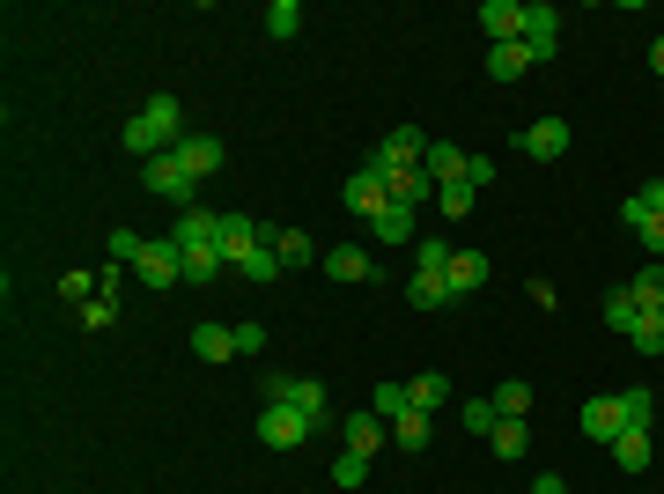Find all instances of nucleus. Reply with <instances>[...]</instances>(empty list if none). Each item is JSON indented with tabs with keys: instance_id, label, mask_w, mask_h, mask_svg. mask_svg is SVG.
<instances>
[{
	"instance_id": "obj_32",
	"label": "nucleus",
	"mask_w": 664,
	"mask_h": 494,
	"mask_svg": "<svg viewBox=\"0 0 664 494\" xmlns=\"http://www.w3.org/2000/svg\"><path fill=\"white\" fill-rule=\"evenodd\" d=\"M436 206H443V214H451V222H465V214H473V206H480V192L465 185V178H457V185H436Z\"/></svg>"
},
{
	"instance_id": "obj_35",
	"label": "nucleus",
	"mask_w": 664,
	"mask_h": 494,
	"mask_svg": "<svg viewBox=\"0 0 664 494\" xmlns=\"http://www.w3.org/2000/svg\"><path fill=\"white\" fill-rule=\"evenodd\" d=\"M621 406H627V429H650L657 399H650V384H627V392H621Z\"/></svg>"
},
{
	"instance_id": "obj_19",
	"label": "nucleus",
	"mask_w": 664,
	"mask_h": 494,
	"mask_svg": "<svg viewBox=\"0 0 664 494\" xmlns=\"http://www.w3.org/2000/svg\"><path fill=\"white\" fill-rule=\"evenodd\" d=\"M170 236H178V244H222V214H208V206H185Z\"/></svg>"
},
{
	"instance_id": "obj_41",
	"label": "nucleus",
	"mask_w": 664,
	"mask_h": 494,
	"mask_svg": "<svg viewBox=\"0 0 664 494\" xmlns=\"http://www.w3.org/2000/svg\"><path fill=\"white\" fill-rule=\"evenodd\" d=\"M465 185L487 200V185H495V155H465Z\"/></svg>"
},
{
	"instance_id": "obj_27",
	"label": "nucleus",
	"mask_w": 664,
	"mask_h": 494,
	"mask_svg": "<svg viewBox=\"0 0 664 494\" xmlns=\"http://www.w3.org/2000/svg\"><path fill=\"white\" fill-rule=\"evenodd\" d=\"M635 317H643V310H635V295H627V281H621V289H605V325L621 332V340L635 332Z\"/></svg>"
},
{
	"instance_id": "obj_4",
	"label": "nucleus",
	"mask_w": 664,
	"mask_h": 494,
	"mask_svg": "<svg viewBox=\"0 0 664 494\" xmlns=\"http://www.w3.org/2000/svg\"><path fill=\"white\" fill-rule=\"evenodd\" d=\"M251 435H259V443H266V451H295V443H311V421H303V413L295 406H266L259 413V421H251Z\"/></svg>"
},
{
	"instance_id": "obj_5",
	"label": "nucleus",
	"mask_w": 664,
	"mask_h": 494,
	"mask_svg": "<svg viewBox=\"0 0 664 494\" xmlns=\"http://www.w3.org/2000/svg\"><path fill=\"white\" fill-rule=\"evenodd\" d=\"M576 429L591 435L598 451H613V443H621V435H627V406H621V392H613V399H583Z\"/></svg>"
},
{
	"instance_id": "obj_43",
	"label": "nucleus",
	"mask_w": 664,
	"mask_h": 494,
	"mask_svg": "<svg viewBox=\"0 0 664 494\" xmlns=\"http://www.w3.org/2000/svg\"><path fill=\"white\" fill-rule=\"evenodd\" d=\"M635 244H643V251H650V259H664V214H650V222H643V229H635Z\"/></svg>"
},
{
	"instance_id": "obj_21",
	"label": "nucleus",
	"mask_w": 664,
	"mask_h": 494,
	"mask_svg": "<svg viewBox=\"0 0 664 494\" xmlns=\"http://www.w3.org/2000/svg\"><path fill=\"white\" fill-rule=\"evenodd\" d=\"M487 74H495V82H524V74H532V52H524V44H487Z\"/></svg>"
},
{
	"instance_id": "obj_16",
	"label": "nucleus",
	"mask_w": 664,
	"mask_h": 494,
	"mask_svg": "<svg viewBox=\"0 0 664 494\" xmlns=\"http://www.w3.org/2000/svg\"><path fill=\"white\" fill-rule=\"evenodd\" d=\"M178 251H185V281H192V289H208V281H222V273H229L222 244H178Z\"/></svg>"
},
{
	"instance_id": "obj_30",
	"label": "nucleus",
	"mask_w": 664,
	"mask_h": 494,
	"mask_svg": "<svg viewBox=\"0 0 664 494\" xmlns=\"http://www.w3.org/2000/svg\"><path fill=\"white\" fill-rule=\"evenodd\" d=\"M392 443H399V451H429V413H399V421H392Z\"/></svg>"
},
{
	"instance_id": "obj_18",
	"label": "nucleus",
	"mask_w": 664,
	"mask_h": 494,
	"mask_svg": "<svg viewBox=\"0 0 664 494\" xmlns=\"http://www.w3.org/2000/svg\"><path fill=\"white\" fill-rule=\"evenodd\" d=\"M421 170H429L436 185H457V178H465V148H457V141H429V155H421Z\"/></svg>"
},
{
	"instance_id": "obj_24",
	"label": "nucleus",
	"mask_w": 664,
	"mask_h": 494,
	"mask_svg": "<svg viewBox=\"0 0 664 494\" xmlns=\"http://www.w3.org/2000/svg\"><path fill=\"white\" fill-rule=\"evenodd\" d=\"M406 303H414V310H443V303H451V281L414 266V281H406Z\"/></svg>"
},
{
	"instance_id": "obj_2",
	"label": "nucleus",
	"mask_w": 664,
	"mask_h": 494,
	"mask_svg": "<svg viewBox=\"0 0 664 494\" xmlns=\"http://www.w3.org/2000/svg\"><path fill=\"white\" fill-rule=\"evenodd\" d=\"M266 406H295L311 429H325V384L318 376H266Z\"/></svg>"
},
{
	"instance_id": "obj_15",
	"label": "nucleus",
	"mask_w": 664,
	"mask_h": 494,
	"mask_svg": "<svg viewBox=\"0 0 664 494\" xmlns=\"http://www.w3.org/2000/svg\"><path fill=\"white\" fill-rule=\"evenodd\" d=\"M650 457H657V443H650V429H627L621 443H613V465H621L627 480H643V473H650Z\"/></svg>"
},
{
	"instance_id": "obj_7",
	"label": "nucleus",
	"mask_w": 664,
	"mask_h": 494,
	"mask_svg": "<svg viewBox=\"0 0 664 494\" xmlns=\"http://www.w3.org/2000/svg\"><path fill=\"white\" fill-rule=\"evenodd\" d=\"M384 443H392V421H384V413H348V429H340V451H354V457H376L384 451Z\"/></svg>"
},
{
	"instance_id": "obj_40",
	"label": "nucleus",
	"mask_w": 664,
	"mask_h": 494,
	"mask_svg": "<svg viewBox=\"0 0 664 494\" xmlns=\"http://www.w3.org/2000/svg\"><path fill=\"white\" fill-rule=\"evenodd\" d=\"M457 413H465V429H473V435H487V429L502 421V413H495V399H465Z\"/></svg>"
},
{
	"instance_id": "obj_36",
	"label": "nucleus",
	"mask_w": 664,
	"mask_h": 494,
	"mask_svg": "<svg viewBox=\"0 0 664 494\" xmlns=\"http://www.w3.org/2000/svg\"><path fill=\"white\" fill-rule=\"evenodd\" d=\"M370 413H384V421L414 413V406H406V384H376V392H370Z\"/></svg>"
},
{
	"instance_id": "obj_20",
	"label": "nucleus",
	"mask_w": 664,
	"mask_h": 494,
	"mask_svg": "<svg viewBox=\"0 0 664 494\" xmlns=\"http://www.w3.org/2000/svg\"><path fill=\"white\" fill-rule=\"evenodd\" d=\"M192 354H200V362H229V354H237V332L208 317V325H192Z\"/></svg>"
},
{
	"instance_id": "obj_33",
	"label": "nucleus",
	"mask_w": 664,
	"mask_h": 494,
	"mask_svg": "<svg viewBox=\"0 0 664 494\" xmlns=\"http://www.w3.org/2000/svg\"><path fill=\"white\" fill-rule=\"evenodd\" d=\"M295 30H303V8H295V0H273V8H266V38H281V44H289Z\"/></svg>"
},
{
	"instance_id": "obj_14",
	"label": "nucleus",
	"mask_w": 664,
	"mask_h": 494,
	"mask_svg": "<svg viewBox=\"0 0 664 494\" xmlns=\"http://www.w3.org/2000/svg\"><path fill=\"white\" fill-rule=\"evenodd\" d=\"M141 119H148V125H155V133H163V141H170V148L185 141V103L170 97V89H155V97H148V103H141Z\"/></svg>"
},
{
	"instance_id": "obj_9",
	"label": "nucleus",
	"mask_w": 664,
	"mask_h": 494,
	"mask_svg": "<svg viewBox=\"0 0 664 494\" xmlns=\"http://www.w3.org/2000/svg\"><path fill=\"white\" fill-rule=\"evenodd\" d=\"M517 148L532 155V163H561V155H569V119H532L517 133Z\"/></svg>"
},
{
	"instance_id": "obj_22",
	"label": "nucleus",
	"mask_w": 664,
	"mask_h": 494,
	"mask_svg": "<svg viewBox=\"0 0 664 494\" xmlns=\"http://www.w3.org/2000/svg\"><path fill=\"white\" fill-rule=\"evenodd\" d=\"M406 406H414V413L451 406V376H436V370H429V376H414V384H406Z\"/></svg>"
},
{
	"instance_id": "obj_28",
	"label": "nucleus",
	"mask_w": 664,
	"mask_h": 494,
	"mask_svg": "<svg viewBox=\"0 0 664 494\" xmlns=\"http://www.w3.org/2000/svg\"><path fill=\"white\" fill-rule=\"evenodd\" d=\"M487 399H495L502 421H524V413H532V384H517V376H510V384H495Z\"/></svg>"
},
{
	"instance_id": "obj_8",
	"label": "nucleus",
	"mask_w": 664,
	"mask_h": 494,
	"mask_svg": "<svg viewBox=\"0 0 664 494\" xmlns=\"http://www.w3.org/2000/svg\"><path fill=\"white\" fill-rule=\"evenodd\" d=\"M524 8H532V0H480L487 44H524Z\"/></svg>"
},
{
	"instance_id": "obj_6",
	"label": "nucleus",
	"mask_w": 664,
	"mask_h": 494,
	"mask_svg": "<svg viewBox=\"0 0 664 494\" xmlns=\"http://www.w3.org/2000/svg\"><path fill=\"white\" fill-rule=\"evenodd\" d=\"M524 52H532V67H546L561 52V16L546 8V0H532L524 8Z\"/></svg>"
},
{
	"instance_id": "obj_38",
	"label": "nucleus",
	"mask_w": 664,
	"mask_h": 494,
	"mask_svg": "<svg viewBox=\"0 0 664 494\" xmlns=\"http://www.w3.org/2000/svg\"><path fill=\"white\" fill-rule=\"evenodd\" d=\"M148 251V236H133V229H111V266H125L133 273V259Z\"/></svg>"
},
{
	"instance_id": "obj_26",
	"label": "nucleus",
	"mask_w": 664,
	"mask_h": 494,
	"mask_svg": "<svg viewBox=\"0 0 664 494\" xmlns=\"http://www.w3.org/2000/svg\"><path fill=\"white\" fill-rule=\"evenodd\" d=\"M266 244H273L281 266H311V236H303V229H266Z\"/></svg>"
},
{
	"instance_id": "obj_37",
	"label": "nucleus",
	"mask_w": 664,
	"mask_h": 494,
	"mask_svg": "<svg viewBox=\"0 0 664 494\" xmlns=\"http://www.w3.org/2000/svg\"><path fill=\"white\" fill-rule=\"evenodd\" d=\"M362 480H370V457H354V451L332 457V487H362Z\"/></svg>"
},
{
	"instance_id": "obj_45",
	"label": "nucleus",
	"mask_w": 664,
	"mask_h": 494,
	"mask_svg": "<svg viewBox=\"0 0 664 494\" xmlns=\"http://www.w3.org/2000/svg\"><path fill=\"white\" fill-rule=\"evenodd\" d=\"M119 289H125V266H104V273H97V295H111V303H119Z\"/></svg>"
},
{
	"instance_id": "obj_13",
	"label": "nucleus",
	"mask_w": 664,
	"mask_h": 494,
	"mask_svg": "<svg viewBox=\"0 0 664 494\" xmlns=\"http://www.w3.org/2000/svg\"><path fill=\"white\" fill-rule=\"evenodd\" d=\"M443 281H451V303H457V295H480V289H487V251H451Z\"/></svg>"
},
{
	"instance_id": "obj_17",
	"label": "nucleus",
	"mask_w": 664,
	"mask_h": 494,
	"mask_svg": "<svg viewBox=\"0 0 664 494\" xmlns=\"http://www.w3.org/2000/svg\"><path fill=\"white\" fill-rule=\"evenodd\" d=\"M414 222H421V206H384V214H376V222H370V236H376V244H414Z\"/></svg>"
},
{
	"instance_id": "obj_12",
	"label": "nucleus",
	"mask_w": 664,
	"mask_h": 494,
	"mask_svg": "<svg viewBox=\"0 0 664 494\" xmlns=\"http://www.w3.org/2000/svg\"><path fill=\"white\" fill-rule=\"evenodd\" d=\"M318 266H325L332 281H348V289H354V281H376V259H370L362 244H332L325 259H318Z\"/></svg>"
},
{
	"instance_id": "obj_10",
	"label": "nucleus",
	"mask_w": 664,
	"mask_h": 494,
	"mask_svg": "<svg viewBox=\"0 0 664 494\" xmlns=\"http://www.w3.org/2000/svg\"><path fill=\"white\" fill-rule=\"evenodd\" d=\"M340 206H348V214H362V222H376V214L392 206V192H384V178L354 170V178H348V192H340Z\"/></svg>"
},
{
	"instance_id": "obj_34",
	"label": "nucleus",
	"mask_w": 664,
	"mask_h": 494,
	"mask_svg": "<svg viewBox=\"0 0 664 494\" xmlns=\"http://www.w3.org/2000/svg\"><path fill=\"white\" fill-rule=\"evenodd\" d=\"M111 317H119V303H111V295H89V303L74 310V325H82V332H104Z\"/></svg>"
},
{
	"instance_id": "obj_25",
	"label": "nucleus",
	"mask_w": 664,
	"mask_h": 494,
	"mask_svg": "<svg viewBox=\"0 0 664 494\" xmlns=\"http://www.w3.org/2000/svg\"><path fill=\"white\" fill-rule=\"evenodd\" d=\"M627 295H635V310H664V259H650V266L627 281Z\"/></svg>"
},
{
	"instance_id": "obj_23",
	"label": "nucleus",
	"mask_w": 664,
	"mask_h": 494,
	"mask_svg": "<svg viewBox=\"0 0 664 494\" xmlns=\"http://www.w3.org/2000/svg\"><path fill=\"white\" fill-rule=\"evenodd\" d=\"M627 347L643 354V362H657V354H664V310H643V317H635V332H627Z\"/></svg>"
},
{
	"instance_id": "obj_29",
	"label": "nucleus",
	"mask_w": 664,
	"mask_h": 494,
	"mask_svg": "<svg viewBox=\"0 0 664 494\" xmlns=\"http://www.w3.org/2000/svg\"><path fill=\"white\" fill-rule=\"evenodd\" d=\"M487 443H495V457H524V451H532V429H524V421H495Z\"/></svg>"
},
{
	"instance_id": "obj_46",
	"label": "nucleus",
	"mask_w": 664,
	"mask_h": 494,
	"mask_svg": "<svg viewBox=\"0 0 664 494\" xmlns=\"http://www.w3.org/2000/svg\"><path fill=\"white\" fill-rule=\"evenodd\" d=\"M532 494H569V487H561V473H540V480H532Z\"/></svg>"
},
{
	"instance_id": "obj_1",
	"label": "nucleus",
	"mask_w": 664,
	"mask_h": 494,
	"mask_svg": "<svg viewBox=\"0 0 664 494\" xmlns=\"http://www.w3.org/2000/svg\"><path fill=\"white\" fill-rule=\"evenodd\" d=\"M133 281H141V289H178V281H185V251H178V236H148V251L141 259H133Z\"/></svg>"
},
{
	"instance_id": "obj_39",
	"label": "nucleus",
	"mask_w": 664,
	"mask_h": 494,
	"mask_svg": "<svg viewBox=\"0 0 664 494\" xmlns=\"http://www.w3.org/2000/svg\"><path fill=\"white\" fill-rule=\"evenodd\" d=\"M451 251H457V244H443V236H421L414 259H421V273H443V266H451Z\"/></svg>"
},
{
	"instance_id": "obj_47",
	"label": "nucleus",
	"mask_w": 664,
	"mask_h": 494,
	"mask_svg": "<svg viewBox=\"0 0 664 494\" xmlns=\"http://www.w3.org/2000/svg\"><path fill=\"white\" fill-rule=\"evenodd\" d=\"M650 67H657V82H664V38H657V44H650Z\"/></svg>"
},
{
	"instance_id": "obj_11",
	"label": "nucleus",
	"mask_w": 664,
	"mask_h": 494,
	"mask_svg": "<svg viewBox=\"0 0 664 494\" xmlns=\"http://www.w3.org/2000/svg\"><path fill=\"white\" fill-rule=\"evenodd\" d=\"M170 155H178V163H185V170H192V178H214V170H222V163H229V148H222V141H214V133H185V141L170 148Z\"/></svg>"
},
{
	"instance_id": "obj_42",
	"label": "nucleus",
	"mask_w": 664,
	"mask_h": 494,
	"mask_svg": "<svg viewBox=\"0 0 664 494\" xmlns=\"http://www.w3.org/2000/svg\"><path fill=\"white\" fill-rule=\"evenodd\" d=\"M229 332H237V354H244V362H251V354H266V325H251V317H244V325H229Z\"/></svg>"
},
{
	"instance_id": "obj_3",
	"label": "nucleus",
	"mask_w": 664,
	"mask_h": 494,
	"mask_svg": "<svg viewBox=\"0 0 664 494\" xmlns=\"http://www.w3.org/2000/svg\"><path fill=\"white\" fill-rule=\"evenodd\" d=\"M141 185L155 192V200H170L178 214H185V206H192V185H200V178H192V170L178 163V155H155V163H141Z\"/></svg>"
},
{
	"instance_id": "obj_31",
	"label": "nucleus",
	"mask_w": 664,
	"mask_h": 494,
	"mask_svg": "<svg viewBox=\"0 0 664 494\" xmlns=\"http://www.w3.org/2000/svg\"><path fill=\"white\" fill-rule=\"evenodd\" d=\"M384 148H392L399 163H421V155H429V133H421V125H392V133H384Z\"/></svg>"
},
{
	"instance_id": "obj_44",
	"label": "nucleus",
	"mask_w": 664,
	"mask_h": 494,
	"mask_svg": "<svg viewBox=\"0 0 664 494\" xmlns=\"http://www.w3.org/2000/svg\"><path fill=\"white\" fill-rule=\"evenodd\" d=\"M635 206H643V214H664V178H650V185L635 192Z\"/></svg>"
}]
</instances>
